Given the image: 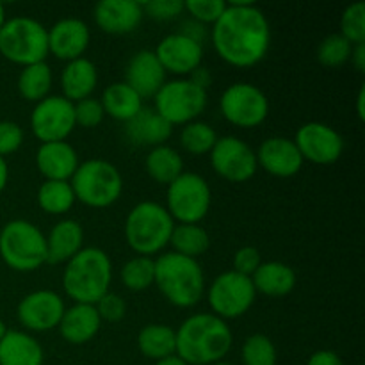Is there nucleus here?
<instances>
[{
  "mask_svg": "<svg viewBox=\"0 0 365 365\" xmlns=\"http://www.w3.org/2000/svg\"><path fill=\"white\" fill-rule=\"evenodd\" d=\"M217 56L234 68L257 66L271 45L269 20L252 2H230L210 29Z\"/></svg>",
  "mask_w": 365,
  "mask_h": 365,
  "instance_id": "1",
  "label": "nucleus"
},
{
  "mask_svg": "<svg viewBox=\"0 0 365 365\" xmlns=\"http://www.w3.org/2000/svg\"><path fill=\"white\" fill-rule=\"evenodd\" d=\"M175 355L187 365H212L221 362L232 349L234 335L227 321L214 314H195L180 324Z\"/></svg>",
  "mask_w": 365,
  "mask_h": 365,
  "instance_id": "2",
  "label": "nucleus"
},
{
  "mask_svg": "<svg viewBox=\"0 0 365 365\" xmlns=\"http://www.w3.org/2000/svg\"><path fill=\"white\" fill-rule=\"evenodd\" d=\"M113 282V262L103 250L82 248L66 262L63 271V289L73 303L95 305L109 292Z\"/></svg>",
  "mask_w": 365,
  "mask_h": 365,
  "instance_id": "3",
  "label": "nucleus"
},
{
  "mask_svg": "<svg viewBox=\"0 0 365 365\" xmlns=\"http://www.w3.org/2000/svg\"><path fill=\"white\" fill-rule=\"evenodd\" d=\"M153 285L173 307L191 309L205 294V274L196 259L166 252L155 259Z\"/></svg>",
  "mask_w": 365,
  "mask_h": 365,
  "instance_id": "4",
  "label": "nucleus"
},
{
  "mask_svg": "<svg viewBox=\"0 0 365 365\" xmlns=\"http://www.w3.org/2000/svg\"><path fill=\"white\" fill-rule=\"evenodd\" d=\"M175 225L166 207L157 202H141L127 214L125 241L135 255H157L170 245Z\"/></svg>",
  "mask_w": 365,
  "mask_h": 365,
  "instance_id": "5",
  "label": "nucleus"
},
{
  "mask_svg": "<svg viewBox=\"0 0 365 365\" xmlns=\"http://www.w3.org/2000/svg\"><path fill=\"white\" fill-rule=\"evenodd\" d=\"M75 200L91 209H107L120 200L123 177L109 160L89 159L78 164L70 180Z\"/></svg>",
  "mask_w": 365,
  "mask_h": 365,
  "instance_id": "6",
  "label": "nucleus"
},
{
  "mask_svg": "<svg viewBox=\"0 0 365 365\" xmlns=\"http://www.w3.org/2000/svg\"><path fill=\"white\" fill-rule=\"evenodd\" d=\"M0 257L11 269L31 273L46 264V237L31 221H9L0 230Z\"/></svg>",
  "mask_w": 365,
  "mask_h": 365,
  "instance_id": "7",
  "label": "nucleus"
},
{
  "mask_svg": "<svg viewBox=\"0 0 365 365\" xmlns=\"http://www.w3.org/2000/svg\"><path fill=\"white\" fill-rule=\"evenodd\" d=\"M0 53L21 68L43 63L48 56V29L34 18H9L0 29Z\"/></svg>",
  "mask_w": 365,
  "mask_h": 365,
  "instance_id": "8",
  "label": "nucleus"
},
{
  "mask_svg": "<svg viewBox=\"0 0 365 365\" xmlns=\"http://www.w3.org/2000/svg\"><path fill=\"white\" fill-rule=\"evenodd\" d=\"M153 110L171 127L187 125L198 120L207 107V89L196 86L191 78L166 81L153 96Z\"/></svg>",
  "mask_w": 365,
  "mask_h": 365,
  "instance_id": "9",
  "label": "nucleus"
},
{
  "mask_svg": "<svg viewBox=\"0 0 365 365\" xmlns=\"http://www.w3.org/2000/svg\"><path fill=\"white\" fill-rule=\"evenodd\" d=\"M212 203V192L205 178L198 173L184 171L168 185L166 210L178 225H200L205 220Z\"/></svg>",
  "mask_w": 365,
  "mask_h": 365,
  "instance_id": "10",
  "label": "nucleus"
},
{
  "mask_svg": "<svg viewBox=\"0 0 365 365\" xmlns=\"http://www.w3.org/2000/svg\"><path fill=\"white\" fill-rule=\"evenodd\" d=\"M255 296L252 278L232 269L217 274L207 291L210 310L223 321L245 316L255 303Z\"/></svg>",
  "mask_w": 365,
  "mask_h": 365,
  "instance_id": "11",
  "label": "nucleus"
},
{
  "mask_svg": "<svg viewBox=\"0 0 365 365\" xmlns=\"http://www.w3.org/2000/svg\"><path fill=\"white\" fill-rule=\"evenodd\" d=\"M220 109L225 120L234 127L255 128L266 121L269 114V100L259 86L235 82L221 95Z\"/></svg>",
  "mask_w": 365,
  "mask_h": 365,
  "instance_id": "12",
  "label": "nucleus"
},
{
  "mask_svg": "<svg viewBox=\"0 0 365 365\" xmlns=\"http://www.w3.org/2000/svg\"><path fill=\"white\" fill-rule=\"evenodd\" d=\"M75 127L73 103L61 95L46 96L31 113V130L41 145L66 141Z\"/></svg>",
  "mask_w": 365,
  "mask_h": 365,
  "instance_id": "13",
  "label": "nucleus"
},
{
  "mask_svg": "<svg viewBox=\"0 0 365 365\" xmlns=\"http://www.w3.org/2000/svg\"><path fill=\"white\" fill-rule=\"evenodd\" d=\"M210 164L217 177L228 182H248L257 173L255 150L235 135L217 138L216 145L210 150Z\"/></svg>",
  "mask_w": 365,
  "mask_h": 365,
  "instance_id": "14",
  "label": "nucleus"
},
{
  "mask_svg": "<svg viewBox=\"0 0 365 365\" xmlns=\"http://www.w3.org/2000/svg\"><path fill=\"white\" fill-rule=\"evenodd\" d=\"M292 141L298 146L303 160H309L317 166L337 163L344 152L342 135L330 125L321 121H309L302 125Z\"/></svg>",
  "mask_w": 365,
  "mask_h": 365,
  "instance_id": "15",
  "label": "nucleus"
},
{
  "mask_svg": "<svg viewBox=\"0 0 365 365\" xmlns=\"http://www.w3.org/2000/svg\"><path fill=\"white\" fill-rule=\"evenodd\" d=\"M64 310V299L57 292L41 289L21 298L16 307V317L25 330L45 334L59 327Z\"/></svg>",
  "mask_w": 365,
  "mask_h": 365,
  "instance_id": "16",
  "label": "nucleus"
},
{
  "mask_svg": "<svg viewBox=\"0 0 365 365\" xmlns=\"http://www.w3.org/2000/svg\"><path fill=\"white\" fill-rule=\"evenodd\" d=\"M153 53L163 64L166 73L185 78L202 66L203 45L180 32H175V34H168L166 38L160 39Z\"/></svg>",
  "mask_w": 365,
  "mask_h": 365,
  "instance_id": "17",
  "label": "nucleus"
},
{
  "mask_svg": "<svg viewBox=\"0 0 365 365\" xmlns=\"http://www.w3.org/2000/svg\"><path fill=\"white\" fill-rule=\"evenodd\" d=\"M255 155L257 166L277 178L294 177L302 171L303 163H305L294 141L289 138H280V135L264 139Z\"/></svg>",
  "mask_w": 365,
  "mask_h": 365,
  "instance_id": "18",
  "label": "nucleus"
},
{
  "mask_svg": "<svg viewBox=\"0 0 365 365\" xmlns=\"http://www.w3.org/2000/svg\"><path fill=\"white\" fill-rule=\"evenodd\" d=\"M89 41L91 32L88 24L78 18H63L48 29V53L64 63L84 57Z\"/></svg>",
  "mask_w": 365,
  "mask_h": 365,
  "instance_id": "19",
  "label": "nucleus"
},
{
  "mask_svg": "<svg viewBox=\"0 0 365 365\" xmlns=\"http://www.w3.org/2000/svg\"><path fill=\"white\" fill-rule=\"evenodd\" d=\"M95 24L106 34H130L141 25L143 7L135 0H102L93 9Z\"/></svg>",
  "mask_w": 365,
  "mask_h": 365,
  "instance_id": "20",
  "label": "nucleus"
},
{
  "mask_svg": "<svg viewBox=\"0 0 365 365\" xmlns=\"http://www.w3.org/2000/svg\"><path fill=\"white\" fill-rule=\"evenodd\" d=\"M125 82L143 100L153 98L166 82V71L152 50H139L128 61Z\"/></svg>",
  "mask_w": 365,
  "mask_h": 365,
  "instance_id": "21",
  "label": "nucleus"
},
{
  "mask_svg": "<svg viewBox=\"0 0 365 365\" xmlns=\"http://www.w3.org/2000/svg\"><path fill=\"white\" fill-rule=\"evenodd\" d=\"M78 164V153L66 141L43 143L36 152V166L45 180L70 182Z\"/></svg>",
  "mask_w": 365,
  "mask_h": 365,
  "instance_id": "22",
  "label": "nucleus"
},
{
  "mask_svg": "<svg viewBox=\"0 0 365 365\" xmlns=\"http://www.w3.org/2000/svg\"><path fill=\"white\" fill-rule=\"evenodd\" d=\"M100 328H102V319L95 305L73 303L70 309L64 310L57 330L68 344L82 346L91 342L98 335Z\"/></svg>",
  "mask_w": 365,
  "mask_h": 365,
  "instance_id": "23",
  "label": "nucleus"
},
{
  "mask_svg": "<svg viewBox=\"0 0 365 365\" xmlns=\"http://www.w3.org/2000/svg\"><path fill=\"white\" fill-rule=\"evenodd\" d=\"M46 237V264H66L84 248V230L75 220H61Z\"/></svg>",
  "mask_w": 365,
  "mask_h": 365,
  "instance_id": "24",
  "label": "nucleus"
},
{
  "mask_svg": "<svg viewBox=\"0 0 365 365\" xmlns=\"http://www.w3.org/2000/svg\"><path fill=\"white\" fill-rule=\"evenodd\" d=\"M96 84H98V70L88 57L70 61L61 71V91H63L61 96L70 100L71 103L93 96Z\"/></svg>",
  "mask_w": 365,
  "mask_h": 365,
  "instance_id": "25",
  "label": "nucleus"
},
{
  "mask_svg": "<svg viewBox=\"0 0 365 365\" xmlns=\"http://www.w3.org/2000/svg\"><path fill=\"white\" fill-rule=\"evenodd\" d=\"M125 134L130 139V143L139 146H155L164 145L173 134V127L166 120L159 116L153 109L143 107L128 123H125Z\"/></svg>",
  "mask_w": 365,
  "mask_h": 365,
  "instance_id": "26",
  "label": "nucleus"
},
{
  "mask_svg": "<svg viewBox=\"0 0 365 365\" xmlns=\"http://www.w3.org/2000/svg\"><path fill=\"white\" fill-rule=\"evenodd\" d=\"M41 344L27 331L7 330L0 341V365H43Z\"/></svg>",
  "mask_w": 365,
  "mask_h": 365,
  "instance_id": "27",
  "label": "nucleus"
},
{
  "mask_svg": "<svg viewBox=\"0 0 365 365\" xmlns=\"http://www.w3.org/2000/svg\"><path fill=\"white\" fill-rule=\"evenodd\" d=\"M252 284L255 292L269 298H282L294 291L296 273L287 264L269 260L260 264L259 269L252 274Z\"/></svg>",
  "mask_w": 365,
  "mask_h": 365,
  "instance_id": "28",
  "label": "nucleus"
},
{
  "mask_svg": "<svg viewBox=\"0 0 365 365\" xmlns=\"http://www.w3.org/2000/svg\"><path fill=\"white\" fill-rule=\"evenodd\" d=\"M100 102L106 110V116L109 114L113 120L123 121V123H128L143 109V98L127 82H113L107 86Z\"/></svg>",
  "mask_w": 365,
  "mask_h": 365,
  "instance_id": "29",
  "label": "nucleus"
},
{
  "mask_svg": "<svg viewBox=\"0 0 365 365\" xmlns=\"http://www.w3.org/2000/svg\"><path fill=\"white\" fill-rule=\"evenodd\" d=\"M138 348L146 359L159 362V360L175 355L177 335H175L173 328L168 324H146L138 334Z\"/></svg>",
  "mask_w": 365,
  "mask_h": 365,
  "instance_id": "30",
  "label": "nucleus"
},
{
  "mask_svg": "<svg viewBox=\"0 0 365 365\" xmlns=\"http://www.w3.org/2000/svg\"><path fill=\"white\" fill-rule=\"evenodd\" d=\"M145 170L157 184L170 185L184 173V160L177 150L168 145H160L148 152L145 159Z\"/></svg>",
  "mask_w": 365,
  "mask_h": 365,
  "instance_id": "31",
  "label": "nucleus"
},
{
  "mask_svg": "<svg viewBox=\"0 0 365 365\" xmlns=\"http://www.w3.org/2000/svg\"><path fill=\"white\" fill-rule=\"evenodd\" d=\"M53 75L46 61L36 64H29V66L21 68L20 75H18L16 88L18 93L24 100L32 103H38L50 96V89H52Z\"/></svg>",
  "mask_w": 365,
  "mask_h": 365,
  "instance_id": "32",
  "label": "nucleus"
},
{
  "mask_svg": "<svg viewBox=\"0 0 365 365\" xmlns=\"http://www.w3.org/2000/svg\"><path fill=\"white\" fill-rule=\"evenodd\" d=\"M170 245L178 255L196 259L210 248V237L202 225H175Z\"/></svg>",
  "mask_w": 365,
  "mask_h": 365,
  "instance_id": "33",
  "label": "nucleus"
},
{
  "mask_svg": "<svg viewBox=\"0 0 365 365\" xmlns=\"http://www.w3.org/2000/svg\"><path fill=\"white\" fill-rule=\"evenodd\" d=\"M38 205L43 212L61 216L71 210L75 200V192L70 182L45 180L38 189Z\"/></svg>",
  "mask_w": 365,
  "mask_h": 365,
  "instance_id": "34",
  "label": "nucleus"
},
{
  "mask_svg": "<svg viewBox=\"0 0 365 365\" xmlns=\"http://www.w3.org/2000/svg\"><path fill=\"white\" fill-rule=\"evenodd\" d=\"M155 278V259L135 255L121 267V282L132 292H143L153 285Z\"/></svg>",
  "mask_w": 365,
  "mask_h": 365,
  "instance_id": "35",
  "label": "nucleus"
},
{
  "mask_svg": "<svg viewBox=\"0 0 365 365\" xmlns=\"http://www.w3.org/2000/svg\"><path fill=\"white\" fill-rule=\"evenodd\" d=\"M217 141V134L205 121H191L184 125L180 132V145L191 155H207L214 148Z\"/></svg>",
  "mask_w": 365,
  "mask_h": 365,
  "instance_id": "36",
  "label": "nucleus"
},
{
  "mask_svg": "<svg viewBox=\"0 0 365 365\" xmlns=\"http://www.w3.org/2000/svg\"><path fill=\"white\" fill-rule=\"evenodd\" d=\"M241 360L242 365H277V346L267 335L253 334L242 344Z\"/></svg>",
  "mask_w": 365,
  "mask_h": 365,
  "instance_id": "37",
  "label": "nucleus"
},
{
  "mask_svg": "<svg viewBox=\"0 0 365 365\" xmlns=\"http://www.w3.org/2000/svg\"><path fill=\"white\" fill-rule=\"evenodd\" d=\"M353 45L342 34H330L317 46V59L328 68H337L351 59Z\"/></svg>",
  "mask_w": 365,
  "mask_h": 365,
  "instance_id": "38",
  "label": "nucleus"
},
{
  "mask_svg": "<svg viewBox=\"0 0 365 365\" xmlns=\"http://www.w3.org/2000/svg\"><path fill=\"white\" fill-rule=\"evenodd\" d=\"M351 45L365 43V4L355 2L344 9L341 16V32Z\"/></svg>",
  "mask_w": 365,
  "mask_h": 365,
  "instance_id": "39",
  "label": "nucleus"
},
{
  "mask_svg": "<svg viewBox=\"0 0 365 365\" xmlns=\"http://www.w3.org/2000/svg\"><path fill=\"white\" fill-rule=\"evenodd\" d=\"M227 2L223 0H187L184 2V11L191 14L195 21L202 25H214L223 14Z\"/></svg>",
  "mask_w": 365,
  "mask_h": 365,
  "instance_id": "40",
  "label": "nucleus"
},
{
  "mask_svg": "<svg viewBox=\"0 0 365 365\" xmlns=\"http://www.w3.org/2000/svg\"><path fill=\"white\" fill-rule=\"evenodd\" d=\"M75 113V125L82 128H95L106 118V110H103L100 98L89 96V98L81 100V102L73 103Z\"/></svg>",
  "mask_w": 365,
  "mask_h": 365,
  "instance_id": "41",
  "label": "nucleus"
},
{
  "mask_svg": "<svg viewBox=\"0 0 365 365\" xmlns=\"http://www.w3.org/2000/svg\"><path fill=\"white\" fill-rule=\"evenodd\" d=\"M95 309L98 312L100 319L107 321V323H118L127 314V303L116 292H107L103 294L98 302L95 303Z\"/></svg>",
  "mask_w": 365,
  "mask_h": 365,
  "instance_id": "42",
  "label": "nucleus"
},
{
  "mask_svg": "<svg viewBox=\"0 0 365 365\" xmlns=\"http://www.w3.org/2000/svg\"><path fill=\"white\" fill-rule=\"evenodd\" d=\"M143 13L152 16L153 20L166 21L173 20L184 11L182 0H152V2H143Z\"/></svg>",
  "mask_w": 365,
  "mask_h": 365,
  "instance_id": "43",
  "label": "nucleus"
},
{
  "mask_svg": "<svg viewBox=\"0 0 365 365\" xmlns=\"http://www.w3.org/2000/svg\"><path fill=\"white\" fill-rule=\"evenodd\" d=\"M24 145V130L14 121H0V157L18 152Z\"/></svg>",
  "mask_w": 365,
  "mask_h": 365,
  "instance_id": "44",
  "label": "nucleus"
},
{
  "mask_svg": "<svg viewBox=\"0 0 365 365\" xmlns=\"http://www.w3.org/2000/svg\"><path fill=\"white\" fill-rule=\"evenodd\" d=\"M232 264H234L235 273L245 274V277L252 278V274L259 269V266L262 264V259H260L259 250L253 248V246H242L237 252L234 253V259H232Z\"/></svg>",
  "mask_w": 365,
  "mask_h": 365,
  "instance_id": "45",
  "label": "nucleus"
},
{
  "mask_svg": "<svg viewBox=\"0 0 365 365\" xmlns=\"http://www.w3.org/2000/svg\"><path fill=\"white\" fill-rule=\"evenodd\" d=\"M307 365H344L341 356L330 349H319V351L312 353L310 359L307 360Z\"/></svg>",
  "mask_w": 365,
  "mask_h": 365,
  "instance_id": "46",
  "label": "nucleus"
},
{
  "mask_svg": "<svg viewBox=\"0 0 365 365\" xmlns=\"http://www.w3.org/2000/svg\"><path fill=\"white\" fill-rule=\"evenodd\" d=\"M180 34L187 36V38L195 39V41L202 43V45H203V39H205L207 31H205V27H203L202 24H198V21L192 20V21H185L184 29L180 31Z\"/></svg>",
  "mask_w": 365,
  "mask_h": 365,
  "instance_id": "47",
  "label": "nucleus"
},
{
  "mask_svg": "<svg viewBox=\"0 0 365 365\" xmlns=\"http://www.w3.org/2000/svg\"><path fill=\"white\" fill-rule=\"evenodd\" d=\"M351 63H353V66L356 68V71L364 73V71H365V43H360V45H353Z\"/></svg>",
  "mask_w": 365,
  "mask_h": 365,
  "instance_id": "48",
  "label": "nucleus"
},
{
  "mask_svg": "<svg viewBox=\"0 0 365 365\" xmlns=\"http://www.w3.org/2000/svg\"><path fill=\"white\" fill-rule=\"evenodd\" d=\"M189 78H191L196 86H200V88H203V89H207L210 86L209 70H205V68H202V66H200L198 70L192 71V73L189 75Z\"/></svg>",
  "mask_w": 365,
  "mask_h": 365,
  "instance_id": "49",
  "label": "nucleus"
},
{
  "mask_svg": "<svg viewBox=\"0 0 365 365\" xmlns=\"http://www.w3.org/2000/svg\"><path fill=\"white\" fill-rule=\"evenodd\" d=\"M7 180H9V166H7L4 157H0V192L6 189Z\"/></svg>",
  "mask_w": 365,
  "mask_h": 365,
  "instance_id": "50",
  "label": "nucleus"
},
{
  "mask_svg": "<svg viewBox=\"0 0 365 365\" xmlns=\"http://www.w3.org/2000/svg\"><path fill=\"white\" fill-rule=\"evenodd\" d=\"M364 103H365V88L362 86L356 95V114H359V120L364 121L365 120V109H364Z\"/></svg>",
  "mask_w": 365,
  "mask_h": 365,
  "instance_id": "51",
  "label": "nucleus"
},
{
  "mask_svg": "<svg viewBox=\"0 0 365 365\" xmlns=\"http://www.w3.org/2000/svg\"><path fill=\"white\" fill-rule=\"evenodd\" d=\"M155 365H187V364H185L182 359H178L177 355H173V356H168V359L159 360V362H155Z\"/></svg>",
  "mask_w": 365,
  "mask_h": 365,
  "instance_id": "52",
  "label": "nucleus"
},
{
  "mask_svg": "<svg viewBox=\"0 0 365 365\" xmlns=\"http://www.w3.org/2000/svg\"><path fill=\"white\" fill-rule=\"evenodd\" d=\"M6 9H4V6H2V2H0V29L4 27V24H6Z\"/></svg>",
  "mask_w": 365,
  "mask_h": 365,
  "instance_id": "53",
  "label": "nucleus"
},
{
  "mask_svg": "<svg viewBox=\"0 0 365 365\" xmlns=\"http://www.w3.org/2000/svg\"><path fill=\"white\" fill-rule=\"evenodd\" d=\"M6 334H7V327H6V324H4V321L0 319V341H2V337Z\"/></svg>",
  "mask_w": 365,
  "mask_h": 365,
  "instance_id": "54",
  "label": "nucleus"
},
{
  "mask_svg": "<svg viewBox=\"0 0 365 365\" xmlns=\"http://www.w3.org/2000/svg\"><path fill=\"white\" fill-rule=\"evenodd\" d=\"M212 365H234V364H230V362H225V360H221V362H216V364H212Z\"/></svg>",
  "mask_w": 365,
  "mask_h": 365,
  "instance_id": "55",
  "label": "nucleus"
}]
</instances>
